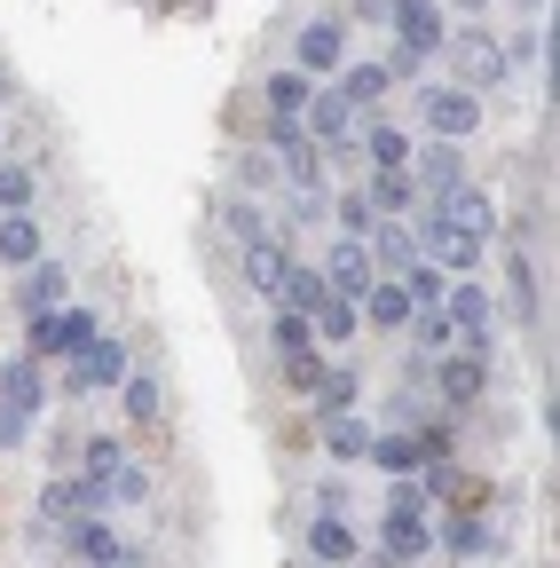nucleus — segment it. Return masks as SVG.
<instances>
[{"label": "nucleus", "mask_w": 560, "mask_h": 568, "mask_svg": "<svg viewBox=\"0 0 560 568\" xmlns=\"http://www.w3.org/2000/svg\"><path fill=\"white\" fill-rule=\"evenodd\" d=\"M450 182H466V159H458V142H427V151H418V190H450Z\"/></svg>", "instance_id": "nucleus-18"}, {"label": "nucleus", "mask_w": 560, "mask_h": 568, "mask_svg": "<svg viewBox=\"0 0 560 568\" xmlns=\"http://www.w3.org/2000/svg\"><path fill=\"white\" fill-rule=\"evenodd\" d=\"M371 253H364V237H339L332 245V261H324V284H332V301H364L371 293Z\"/></svg>", "instance_id": "nucleus-4"}, {"label": "nucleus", "mask_w": 560, "mask_h": 568, "mask_svg": "<svg viewBox=\"0 0 560 568\" xmlns=\"http://www.w3.org/2000/svg\"><path fill=\"white\" fill-rule=\"evenodd\" d=\"M24 197H32V174H24V166H0V213L24 205Z\"/></svg>", "instance_id": "nucleus-43"}, {"label": "nucleus", "mask_w": 560, "mask_h": 568, "mask_svg": "<svg viewBox=\"0 0 560 568\" xmlns=\"http://www.w3.org/2000/svg\"><path fill=\"white\" fill-rule=\"evenodd\" d=\"M316 151H324V142H308L301 119H276V166L293 174V190H316Z\"/></svg>", "instance_id": "nucleus-9"}, {"label": "nucleus", "mask_w": 560, "mask_h": 568, "mask_svg": "<svg viewBox=\"0 0 560 568\" xmlns=\"http://www.w3.org/2000/svg\"><path fill=\"white\" fill-rule=\"evenodd\" d=\"M364 458H379L387 474H418V435H387V443H371Z\"/></svg>", "instance_id": "nucleus-34"}, {"label": "nucleus", "mask_w": 560, "mask_h": 568, "mask_svg": "<svg viewBox=\"0 0 560 568\" xmlns=\"http://www.w3.org/2000/svg\"><path fill=\"white\" fill-rule=\"evenodd\" d=\"M387 80H395L387 63H356V71H347V80H339V95H347V103L364 111V103H379V95H387Z\"/></svg>", "instance_id": "nucleus-30"}, {"label": "nucleus", "mask_w": 560, "mask_h": 568, "mask_svg": "<svg viewBox=\"0 0 560 568\" xmlns=\"http://www.w3.org/2000/svg\"><path fill=\"white\" fill-rule=\"evenodd\" d=\"M308 552H316V560H332V568H339V560H356V529H347L339 514H324V521L308 529Z\"/></svg>", "instance_id": "nucleus-25"}, {"label": "nucleus", "mask_w": 560, "mask_h": 568, "mask_svg": "<svg viewBox=\"0 0 560 568\" xmlns=\"http://www.w3.org/2000/svg\"><path fill=\"white\" fill-rule=\"evenodd\" d=\"M88 339H95V324H88V316H72V308L32 316V355H80Z\"/></svg>", "instance_id": "nucleus-8"}, {"label": "nucleus", "mask_w": 560, "mask_h": 568, "mask_svg": "<svg viewBox=\"0 0 560 568\" xmlns=\"http://www.w3.org/2000/svg\"><path fill=\"white\" fill-rule=\"evenodd\" d=\"M410 324H418V347H450V316L442 308H410Z\"/></svg>", "instance_id": "nucleus-38"}, {"label": "nucleus", "mask_w": 560, "mask_h": 568, "mask_svg": "<svg viewBox=\"0 0 560 568\" xmlns=\"http://www.w3.org/2000/svg\"><path fill=\"white\" fill-rule=\"evenodd\" d=\"M72 552H80L88 568H119V560H126V545H119L103 521H72Z\"/></svg>", "instance_id": "nucleus-22"}, {"label": "nucleus", "mask_w": 560, "mask_h": 568, "mask_svg": "<svg viewBox=\"0 0 560 568\" xmlns=\"http://www.w3.org/2000/svg\"><path fill=\"white\" fill-rule=\"evenodd\" d=\"M371 222H379L371 197H364V190H347V197H339V230H347V237H371Z\"/></svg>", "instance_id": "nucleus-37"}, {"label": "nucleus", "mask_w": 560, "mask_h": 568, "mask_svg": "<svg viewBox=\"0 0 560 568\" xmlns=\"http://www.w3.org/2000/svg\"><path fill=\"white\" fill-rule=\"evenodd\" d=\"M403 293H410V308H442V293H450V276H442L435 261H410V268H403Z\"/></svg>", "instance_id": "nucleus-27"}, {"label": "nucleus", "mask_w": 560, "mask_h": 568, "mask_svg": "<svg viewBox=\"0 0 560 568\" xmlns=\"http://www.w3.org/2000/svg\"><path fill=\"white\" fill-rule=\"evenodd\" d=\"M435 222H450L466 237H489V230H498V213H489V197L474 182H450V190H435Z\"/></svg>", "instance_id": "nucleus-6"}, {"label": "nucleus", "mask_w": 560, "mask_h": 568, "mask_svg": "<svg viewBox=\"0 0 560 568\" xmlns=\"http://www.w3.org/2000/svg\"><path fill=\"white\" fill-rule=\"evenodd\" d=\"M308 332H316V347H339V339H356V301H324V308L308 316Z\"/></svg>", "instance_id": "nucleus-28"}, {"label": "nucleus", "mask_w": 560, "mask_h": 568, "mask_svg": "<svg viewBox=\"0 0 560 568\" xmlns=\"http://www.w3.org/2000/svg\"><path fill=\"white\" fill-rule=\"evenodd\" d=\"M442 316H450V332H466V347H489V293L481 284H450Z\"/></svg>", "instance_id": "nucleus-10"}, {"label": "nucleus", "mask_w": 560, "mask_h": 568, "mask_svg": "<svg viewBox=\"0 0 560 568\" xmlns=\"http://www.w3.org/2000/svg\"><path fill=\"white\" fill-rule=\"evenodd\" d=\"M442 545H450L458 560H481V552H489V521H481L474 506H458V514L442 521Z\"/></svg>", "instance_id": "nucleus-21"}, {"label": "nucleus", "mask_w": 560, "mask_h": 568, "mask_svg": "<svg viewBox=\"0 0 560 568\" xmlns=\"http://www.w3.org/2000/svg\"><path fill=\"white\" fill-rule=\"evenodd\" d=\"M126 379V347L119 339H88L80 364H72V387H119Z\"/></svg>", "instance_id": "nucleus-12"}, {"label": "nucleus", "mask_w": 560, "mask_h": 568, "mask_svg": "<svg viewBox=\"0 0 560 568\" xmlns=\"http://www.w3.org/2000/svg\"><path fill=\"white\" fill-rule=\"evenodd\" d=\"M17 443H24V410L0 403V450H17Z\"/></svg>", "instance_id": "nucleus-45"}, {"label": "nucleus", "mask_w": 560, "mask_h": 568, "mask_svg": "<svg viewBox=\"0 0 560 568\" xmlns=\"http://www.w3.org/2000/svg\"><path fill=\"white\" fill-rule=\"evenodd\" d=\"M316 88H308V71H276L268 80V103H276V119H301V103H308Z\"/></svg>", "instance_id": "nucleus-33"}, {"label": "nucleus", "mask_w": 560, "mask_h": 568, "mask_svg": "<svg viewBox=\"0 0 560 568\" xmlns=\"http://www.w3.org/2000/svg\"><path fill=\"white\" fill-rule=\"evenodd\" d=\"M103 497H111V489H103L95 474H88V481H48V489H40V521L72 529V521H88V514L103 506Z\"/></svg>", "instance_id": "nucleus-3"}, {"label": "nucleus", "mask_w": 560, "mask_h": 568, "mask_svg": "<svg viewBox=\"0 0 560 568\" xmlns=\"http://www.w3.org/2000/svg\"><path fill=\"white\" fill-rule=\"evenodd\" d=\"M364 151H371V166H410V142H403L395 126H371V134H364Z\"/></svg>", "instance_id": "nucleus-35"}, {"label": "nucleus", "mask_w": 560, "mask_h": 568, "mask_svg": "<svg viewBox=\"0 0 560 568\" xmlns=\"http://www.w3.org/2000/svg\"><path fill=\"white\" fill-rule=\"evenodd\" d=\"M427 545H435V521H427V514H387V521H379V552H387V560H418Z\"/></svg>", "instance_id": "nucleus-13"}, {"label": "nucleus", "mask_w": 560, "mask_h": 568, "mask_svg": "<svg viewBox=\"0 0 560 568\" xmlns=\"http://www.w3.org/2000/svg\"><path fill=\"white\" fill-rule=\"evenodd\" d=\"M276 347H285V355H293V347H316V332H308V316H301V308L276 316Z\"/></svg>", "instance_id": "nucleus-39"}, {"label": "nucleus", "mask_w": 560, "mask_h": 568, "mask_svg": "<svg viewBox=\"0 0 560 568\" xmlns=\"http://www.w3.org/2000/svg\"><path fill=\"white\" fill-rule=\"evenodd\" d=\"M364 253H371V268L403 276V268L418 261V237H410V230H371V237H364Z\"/></svg>", "instance_id": "nucleus-20"}, {"label": "nucleus", "mask_w": 560, "mask_h": 568, "mask_svg": "<svg viewBox=\"0 0 560 568\" xmlns=\"http://www.w3.org/2000/svg\"><path fill=\"white\" fill-rule=\"evenodd\" d=\"M119 466H126V458H119V443H103V435H95V443H88V474H95V481H111Z\"/></svg>", "instance_id": "nucleus-42"}, {"label": "nucleus", "mask_w": 560, "mask_h": 568, "mask_svg": "<svg viewBox=\"0 0 560 568\" xmlns=\"http://www.w3.org/2000/svg\"><path fill=\"white\" fill-rule=\"evenodd\" d=\"M0 261H40V222H32V213L24 205H9V213H0Z\"/></svg>", "instance_id": "nucleus-17"}, {"label": "nucleus", "mask_w": 560, "mask_h": 568, "mask_svg": "<svg viewBox=\"0 0 560 568\" xmlns=\"http://www.w3.org/2000/svg\"><path fill=\"white\" fill-rule=\"evenodd\" d=\"M285 379H293V395H316V379H324V355H316V347H293V355H285Z\"/></svg>", "instance_id": "nucleus-36"}, {"label": "nucleus", "mask_w": 560, "mask_h": 568, "mask_svg": "<svg viewBox=\"0 0 560 568\" xmlns=\"http://www.w3.org/2000/svg\"><path fill=\"white\" fill-rule=\"evenodd\" d=\"M230 237H245V245H253V237H268V230H261V213H253V205H245V197H237V205H230Z\"/></svg>", "instance_id": "nucleus-44"}, {"label": "nucleus", "mask_w": 560, "mask_h": 568, "mask_svg": "<svg viewBox=\"0 0 560 568\" xmlns=\"http://www.w3.org/2000/svg\"><path fill=\"white\" fill-rule=\"evenodd\" d=\"M418 111H427V126H435L442 142H466V134L481 126V103H474L466 88H427V95H418Z\"/></svg>", "instance_id": "nucleus-2"}, {"label": "nucleus", "mask_w": 560, "mask_h": 568, "mask_svg": "<svg viewBox=\"0 0 560 568\" xmlns=\"http://www.w3.org/2000/svg\"><path fill=\"white\" fill-rule=\"evenodd\" d=\"M395 9V0H356V17H387Z\"/></svg>", "instance_id": "nucleus-46"}, {"label": "nucleus", "mask_w": 560, "mask_h": 568, "mask_svg": "<svg viewBox=\"0 0 560 568\" xmlns=\"http://www.w3.org/2000/svg\"><path fill=\"white\" fill-rule=\"evenodd\" d=\"M387 514H427V481H410V474H403V481L387 489Z\"/></svg>", "instance_id": "nucleus-40"}, {"label": "nucleus", "mask_w": 560, "mask_h": 568, "mask_svg": "<svg viewBox=\"0 0 560 568\" xmlns=\"http://www.w3.org/2000/svg\"><path fill=\"white\" fill-rule=\"evenodd\" d=\"M356 308H364L371 324H387V332H395V324H410V293H403V276H371V293H364Z\"/></svg>", "instance_id": "nucleus-15"}, {"label": "nucleus", "mask_w": 560, "mask_h": 568, "mask_svg": "<svg viewBox=\"0 0 560 568\" xmlns=\"http://www.w3.org/2000/svg\"><path fill=\"white\" fill-rule=\"evenodd\" d=\"M418 261H435L442 276H450V268H474V261H481V237H466V230H450V222H435V213H427V230H418Z\"/></svg>", "instance_id": "nucleus-7"}, {"label": "nucleus", "mask_w": 560, "mask_h": 568, "mask_svg": "<svg viewBox=\"0 0 560 568\" xmlns=\"http://www.w3.org/2000/svg\"><path fill=\"white\" fill-rule=\"evenodd\" d=\"M435 387H442V403H450V410H466V403H481V387H489V347H466V355H442V372H435Z\"/></svg>", "instance_id": "nucleus-5"}, {"label": "nucleus", "mask_w": 560, "mask_h": 568, "mask_svg": "<svg viewBox=\"0 0 560 568\" xmlns=\"http://www.w3.org/2000/svg\"><path fill=\"white\" fill-rule=\"evenodd\" d=\"M301 119H308V142H356V103L347 95H308Z\"/></svg>", "instance_id": "nucleus-11"}, {"label": "nucleus", "mask_w": 560, "mask_h": 568, "mask_svg": "<svg viewBox=\"0 0 560 568\" xmlns=\"http://www.w3.org/2000/svg\"><path fill=\"white\" fill-rule=\"evenodd\" d=\"M0 403L32 418V410L48 403V372H40V364H9V372H0Z\"/></svg>", "instance_id": "nucleus-16"}, {"label": "nucleus", "mask_w": 560, "mask_h": 568, "mask_svg": "<svg viewBox=\"0 0 560 568\" xmlns=\"http://www.w3.org/2000/svg\"><path fill=\"white\" fill-rule=\"evenodd\" d=\"M458 71H466V88H489V80L506 71V55L489 48V40H466V48H458Z\"/></svg>", "instance_id": "nucleus-31"}, {"label": "nucleus", "mask_w": 560, "mask_h": 568, "mask_svg": "<svg viewBox=\"0 0 560 568\" xmlns=\"http://www.w3.org/2000/svg\"><path fill=\"white\" fill-rule=\"evenodd\" d=\"M364 197H371V213H403L410 205V166H379Z\"/></svg>", "instance_id": "nucleus-29"}, {"label": "nucleus", "mask_w": 560, "mask_h": 568, "mask_svg": "<svg viewBox=\"0 0 560 568\" xmlns=\"http://www.w3.org/2000/svg\"><path fill=\"white\" fill-rule=\"evenodd\" d=\"M316 403H324V418H332V410H356V372H347V364H324Z\"/></svg>", "instance_id": "nucleus-32"}, {"label": "nucleus", "mask_w": 560, "mask_h": 568, "mask_svg": "<svg viewBox=\"0 0 560 568\" xmlns=\"http://www.w3.org/2000/svg\"><path fill=\"white\" fill-rule=\"evenodd\" d=\"M332 301V284H324V268H301L293 261V276H285V293H276V308H301V316H316Z\"/></svg>", "instance_id": "nucleus-19"}, {"label": "nucleus", "mask_w": 560, "mask_h": 568, "mask_svg": "<svg viewBox=\"0 0 560 568\" xmlns=\"http://www.w3.org/2000/svg\"><path fill=\"white\" fill-rule=\"evenodd\" d=\"M126 418H143V426L159 418V387L151 379H126Z\"/></svg>", "instance_id": "nucleus-41"}, {"label": "nucleus", "mask_w": 560, "mask_h": 568, "mask_svg": "<svg viewBox=\"0 0 560 568\" xmlns=\"http://www.w3.org/2000/svg\"><path fill=\"white\" fill-rule=\"evenodd\" d=\"M17 308H24V316H48V308H63V268H55V261H40V268L24 276Z\"/></svg>", "instance_id": "nucleus-23"}, {"label": "nucleus", "mask_w": 560, "mask_h": 568, "mask_svg": "<svg viewBox=\"0 0 560 568\" xmlns=\"http://www.w3.org/2000/svg\"><path fill=\"white\" fill-rule=\"evenodd\" d=\"M245 276H253V293L276 301V293H285V276H293V253L276 245V237H253V245H245Z\"/></svg>", "instance_id": "nucleus-14"}, {"label": "nucleus", "mask_w": 560, "mask_h": 568, "mask_svg": "<svg viewBox=\"0 0 560 568\" xmlns=\"http://www.w3.org/2000/svg\"><path fill=\"white\" fill-rule=\"evenodd\" d=\"M339 55H347L339 24H308V32H301V71H332Z\"/></svg>", "instance_id": "nucleus-26"}, {"label": "nucleus", "mask_w": 560, "mask_h": 568, "mask_svg": "<svg viewBox=\"0 0 560 568\" xmlns=\"http://www.w3.org/2000/svg\"><path fill=\"white\" fill-rule=\"evenodd\" d=\"M387 24L403 32V55H395L387 71H410L418 55H435V48H442V9H435V0H395Z\"/></svg>", "instance_id": "nucleus-1"}, {"label": "nucleus", "mask_w": 560, "mask_h": 568, "mask_svg": "<svg viewBox=\"0 0 560 568\" xmlns=\"http://www.w3.org/2000/svg\"><path fill=\"white\" fill-rule=\"evenodd\" d=\"M324 450H332V458H364V450H371V426L347 418V410H332V418H324Z\"/></svg>", "instance_id": "nucleus-24"}]
</instances>
